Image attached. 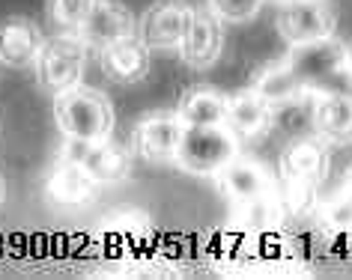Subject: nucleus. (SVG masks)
Listing matches in <instances>:
<instances>
[{"instance_id": "obj_1", "label": "nucleus", "mask_w": 352, "mask_h": 280, "mask_svg": "<svg viewBox=\"0 0 352 280\" xmlns=\"http://www.w3.org/2000/svg\"><path fill=\"white\" fill-rule=\"evenodd\" d=\"M287 60L305 90L352 95V57L346 45L334 36L289 45Z\"/></svg>"}, {"instance_id": "obj_2", "label": "nucleus", "mask_w": 352, "mask_h": 280, "mask_svg": "<svg viewBox=\"0 0 352 280\" xmlns=\"http://www.w3.org/2000/svg\"><path fill=\"white\" fill-rule=\"evenodd\" d=\"M54 122L63 137L78 140H102L113 135L117 113L113 102L96 86L75 84L54 95Z\"/></svg>"}, {"instance_id": "obj_3", "label": "nucleus", "mask_w": 352, "mask_h": 280, "mask_svg": "<svg viewBox=\"0 0 352 280\" xmlns=\"http://www.w3.org/2000/svg\"><path fill=\"white\" fill-rule=\"evenodd\" d=\"M239 140L224 122L215 126H186L176 150V167L191 176H215L227 161L239 155Z\"/></svg>"}, {"instance_id": "obj_4", "label": "nucleus", "mask_w": 352, "mask_h": 280, "mask_svg": "<svg viewBox=\"0 0 352 280\" xmlns=\"http://www.w3.org/2000/svg\"><path fill=\"white\" fill-rule=\"evenodd\" d=\"M87 51L90 45H84L75 33H57V36L45 39L36 63H33V75H36V86L51 95H57L60 90L81 84L84 66H87Z\"/></svg>"}, {"instance_id": "obj_5", "label": "nucleus", "mask_w": 352, "mask_h": 280, "mask_svg": "<svg viewBox=\"0 0 352 280\" xmlns=\"http://www.w3.org/2000/svg\"><path fill=\"white\" fill-rule=\"evenodd\" d=\"M215 185L218 191L230 200L236 209H251V206H263L275 197L278 179L269 170L266 161L251 159V155H236L233 161H227L221 170L215 173Z\"/></svg>"}, {"instance_id": "obj_6", "label": "nucleus", "mask_w": 352, "mask_h": 280, "mask_svg": "<svg viewBox=\"0 0 352 280\" xmlns=\"http://www.w3.org/2000/svg\"><path fill=\"white\" fill-rule=\"evenodd\" d=\"M60 155L81 164L99 185H120V182L131 176V150H126L113 137H102V140L63 137Z\"/></svg>"}, {"instance_id": "obj_7", "label": "nucleus", "mask_w": 352, "mask_h": 280, "mask_svg": "<svg viewBox=\"0 0 352 280\" xmlns=\"http://www.w3.org/2000/svg\"><path fill=\"white\" fill-rule=\"evenodd\" d=\"M338 12L329 0H284L275 12V30L289 45L334 36Z\"/></svg>"}, {"instance_id": "obj_8", "label": "nucleus", "mask_w": 352, "mask_h": 280, "mask_svg": "<svg viewBox=\"0 0 352 280\" xmlns=\"http://www.w3.org/2000/svg\"><path fill=\"white\" fill-rule=\"evenodd\" d=\"M182 128L186 122L176 110H149L131 128V152L149 164H170L176 161Z\"/></svg>"}, {"instance_id": "obj_9", "label": "nucleus", "mask_w": 352, "mask_h": 280, "mask_svg": "<svg viewBox=\"0 0 352 280\" xmlns=\"http://www.w3.org/2000/svg\"><path fill=\"white\" fill-rule=\"evenodd\" d=\"M195 19V6L186 0H155L138 21V36L149 51H179Z\"/></svg>"}, {"instance_id": "obj_10", "label": "nucleus", "mask_w": 352, "mask_h": 280, "mask_svg": "<svg viewBox=\"0 0 352 280\" xmlns=\"http://www.w3.org/2000/svg\"><path fill=\"white\" fill-rule=\"evenodd\" d=\"M99 188L102 185L81 167V164H75V161H69L60 155V161H54V167L48 170L42 194H45L48 206H54L57 212H81V209L96 203Z\"/></svg>"}, {"instance_id": "obj_11", "label": "nucleus", "mask_w": 352, "mask_h": 280, "mask_svg": "<svg viewBox=\"0 0 352 280\" xmlns=\"http://www.w3.org/2000/svg\"><path fill=\"white\" fill-rule=\"evenodd\" d=\"M75 36L90 48H104L117 39L138 36V19L122 0H96L87 19L78 24Z\"/></svg>"}, {"instance_id": "obj_12", "label": "nucleus", "mask_w": 352, "mask_h": 280, "mask_svg": "<svg viewBox=\"0 0 352 280\" xmlns=\"http://www.w3.org/2000/svg\"><path fill=\"white\" fill-rule=\"evenodd\" d=\"M224 126L233 131L239 143H254L266 137L269 128L275 126V108L263 93H257L248 84L245 90L227 95V117Z\"/></svg>"}, {"instance_id": "obj_13", "label": "nucleus", "mask_w": 352, "mask_h": 280, "mask_svg": "<svg viewBox=\"0 0 352 280\" xmlns=\"http://www.w3.org/2000/svg\"><path fill=\"white\" fill-rule=\"evenodd\" d=\"M331 167V146L320 135H296L280 150V176L320 185Z\"/></svg>"}, {"instance_id": "obj_14", "label": "nucleus", "mask_w": 352, "mask_h": 280, "mask_svg": "<svg viewBox=\"0 0 352 280\" xmlns=\"http://www.w3.org/2000/svg\"><path fill=\"white\" fill-rule=\"evenodd\" d=\"M224 51V21L209 10V6H195V19L179 45V60L191 69H209L218 63Z\"/></svg>"}, {"instance_id": "obj_15", "label": "nucleus", "mask_w": 352, "mask_h": 280, "mask_svg": "<svg viewBox=\"0 0 352 280\" xmlns=\"http://www.w3.org/2000/svg\"><path fill=\"white\" fill-rule=\"evenodd\" d=\"M99 66L108 81L120 86H135L146 81L149 66H153V51L144 45L140 36H126L99 48Z\"/></svg>"}, {"instance_id": "obj_16", "label": "nucleus", "mask_w": 352, "mask_h": 280, "mask_svg": "<svg viewBox=\"0 0 352 280\" xmlns=\"http://www.w3.org/2000/svg\"><path fill=\"white\" fill-rule=\"evenodd\" d=\"M42 45H45V36L39 24L28 15H10L0 21V66L33 69Z\"/></svg>"}, {"instance_id": "obj_17", "label": "nucleus", "mask_w": 352, "mask_h": 280, "mask_svg": "<svg viewBox=\"0 0 352 280\" xmlns=\"http://www.w3.org/2000/svg\"><path fill=\"white\" fill-rule=\"evenodd\" d=\"M311 126L329 146H352V95L314 93Z\"/></svg>"}, {"instance_id": "obj_18", "label": "nucleus", "mask_w": 352, "mask_h": 280, "mask_svg": "<svg viewBox=\"0 0 352 280\" xmlns=\"http://www.w3.org/2000/svg\"><path fill=\"white\" fill-rule=\"evenodd\" d=\"M251 86L257 93H263L266 99L272 102V108H284L289 102H298V99H307V95H314L311 90H305L302 81L296 78L293 66H289V60H272V63L260 66L257 72L251 78Z\"/></svg>"}, {"instance_id": "obj_19", "label": "nucleus", "mask_w": 352, "mask_h": 280, "mask_svg": "<svg viewBox=\"0 0 352 280\" xmlns=\"http://www.w3.org/2000/svg\"><path fill=\"white\" fill-rule=\"evenodd\" d=\"M176 113L182 117L186 126H215L227 117V93L209 84H195L182 90L176 102Z\"/></svg>"}, {"instance_id": "obj_20", "label": "nucleus", "mask_w": 352, "mask_h": 280, "mask_svg": "<svg viewBox=\"0 0 352 280\" xmlns=\"http://www.w3.org/2000/svg\"><path fill=\"white\" fill-rule=\"evenodd\" d=\"M149 235V221L144 212H117L108 215V221L99 226V242L111 253L135 250L140 242Z\"/></svg>"}, {"instance_id": "obj_21", "label": "nucleus", "mask_w": 352, "mask_h": 280, "mask_svg": "<svg viewBox=\"0 0 352 280\" xmlns=\"http://www.w3.org/2000/svg\"><path fill=\"white\" fill-rule=\"evenodd\" d=\"M316 188L320 185H307V182L284 179V188H275V209L280 215H307L316 209Z\"/></svg>"}, {"instance_id": "obj_22", "label": "nucleus", "mask_w": 352, "mask_h": 280, "mask_svg": "<svg viewBox=\"0 0 352 280\" xmlns=\"http://www.w3.org/2000/svg\"><path fill=\"white\" fill-rule=\"evenodd\" d=\"M96 0H45V21L57 33H75Z\"/></svg>"}, {"instance_id": "obj_23", "label": "nucleus", "mask_w": 352, "mask_h": 280, "mask_svg": "<svg viewBox=\"0 0 352 280\" xmlns=\"http://www.w3.org/2000/svg\"><path fill=\"white\" fill-rule=\"evenodd\" d=\"M320 226L325 233H334V235H343V233H352V194L346 188L338 191L331 200H325L320 206Z\"/></svg>"}, {"instance_id": "obj_24", "label": "nucleus", "mask_w": 352, "mask_h": 280, "mask_svg": "<svg viewBox=\"0 0 352 280\" xmlns=\"http://www.w3.org/2000/svg\"><path fill=\"white\" fill-rule=\"evenodd\" d=\"M206 6L224 24H245L257 19V12L266 6V0H206Z\"/></svg>"}, {"instance_id": "obj_25", "label": "nucleus", "mask_w": 352, "mask_h": 280, "mask_svg": "<svg viewBox=\"0 0 352 280\" xmlns=\"http://www.w3.org/2000/svg\"><path fill=\"white\" fill-rule=\"evenodd\" d=\"M343 188H346V191H349V194H352V164H349V167H346V182H343Z\"/></svg>"}, {"instance_id": "obj_26", "label": "nucleus", "mask_w": 352, "mask_h": 280, "mask_svg": "<svg viewBox=\"0 0 352 280\" xmlns=\"http://www.w3.org/2000/svg\"><path fill=\"white\" fill-rule=\"evenodd\" d=\"M3 200H6V179L0 176V206H3Z\"/></svg>"}, {"instance_id": "obj_27", "label": "nucleus", "mask_w": 352, "mask_h": 280, "mask_svg": "<svg viewBox=\"0 0 352 280\" xmlns=\"http://www.w3.org/2000/svg\"><path fill=\"white\" fill-rule=\"evenodd\" d=\"M349 57H352V51H349Z\"/></svg>"}]
</instances>
